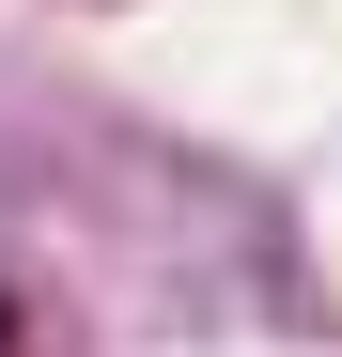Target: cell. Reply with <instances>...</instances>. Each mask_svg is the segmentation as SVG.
<instances>
[{
  "label": "cell",
  "mask_w": 342,
  "mask_h": 357,
  "mask_svg": "<svg viewBox=\"0 0 342 357\" xmlns=\"http://www.w3.org/2000/svg\"><path fill=\"white\" fill-rule=\"evenodd\" d=\"M0 357H16V311H0Z\"/></svg>",
  "instance_id": "6da1fadb"
}]
</instances>
